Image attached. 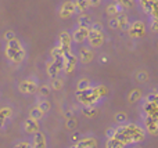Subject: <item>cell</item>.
Returning a JSON list of instances; mask_svg holds the SVG:
<instances>
[{
    "label": "cell",
    "instance_id": "obj_27",
    "mask_svg": "<svg viewBox=\"0 0 158 148\" xmlns=\"http://www.w3.org/2000/svg\"><path fill=\"white\" fill-rule=\"evenodd\" d=\"M90 30H94V32H101V24L94 22V24L92 25V28H90Z\"/></svg>",
    "mask_w": 158,
    "mask_h": 148
},
{
    "label": "cell",
    "instance_id": "obj_3",
    "mask_svg": "<svg viewBox=\"0 0 158 148\" xmlns=\"http://www.w3.org/2000/svg\"><path fill=\"white\" fill-rule=\"evenodd\" d=\"M89 28L87 26H79L77 30H75L74 33V40L77 42V43H82V42L85 40V39L87 38V35H89Z\"/></svg>",
    "mask_w": 158,
    "mask_h": 148
},
{
    "label": "cell",
    "instance_id": "obj_10",
    "mask_svg": "<svg viewBox=\"0 0 158 148\" xmlns=\"http://www.w3.org/2000/svg\"><path fill=\"white\" fill-rule=\"evenodd\" d=\"M96 146V140L94 138H86V140H81L78 143V148H90Z\"/></svg>",
    "mask_w": 158,
    "mask_h": 148
},
{
    "label": "cell",
    "instance_id": "obj_20",
    "mask_svg": "<svg viewBox=\"0 0 158 148\" xmlns=\"http://www.w3.org/2000/svg\"><path fill=\"white\" fill-rule=\"evenodd\" d=\"M117 18H118V22H119V26H125V25L128 24V17H126L123 13L122 14L119 13V15H118Z\"/></svg>",
    "mask_w": 158,
    "mask_h": 148
},
{
    "label": "cell",
    "instance_id": "obj_28",
    "mask_svg": "<svg viewBox=\"0 0 158 148\" xmlns=\"http://www.w3.org/2000/svg\"><path fill=\"white\" fill-rule=\"evenodd\" d=\"M50 90H49V86H42L40 87V94L42 96H49Z\"/></svg>",
    "mask_w": 158,
    "mask_h": 148
},
{
    "label": "cell",
    "instance_id": "obj_14",
    "mask_svg": "<svg viewBox=\"0 0 158 148\" xmlns=\"http://www.w3.org/2000/svg\"><path fill=\"white\" fill-rule=\"evenodd\" d=\"M11 115V110L10 108H3L0 110V125L4 123V121Z\"/></svg>",
    "mask_w": 158,
    "mask_h": 148
},
{
    "label": "cell",
    "instance_id": "obj_11",
    "mask_svg": "<svg viewBox=\"0 0 158 148\" xmlns=\"http://www.w3.org/2000/svg\"><path fill=\"white\" fill-rule=\"evenodd\" d=\"M121 10H122L121 3L119 4H110L108 7H107V14H108V15H115V14H118Z\"/></svg>",
    "mask_w": 158,
    "mask_h": 148
},
{
    "label": "cell",
    "instance_id": "obj_13",
    "mask_svg": "<svg viewBox=\"0 0 158 148\" xmlns=\"http://www.w3.org/2000/svg\"><path fill=\"white\" fill-rule=\"evenodd\" d=\"M35 146L36 147H44L46 146V140H44L43 134L42 133H38L36 132V136H35Z\"/></svg>",
    "mask_w": 158,
    "mask_h": 148
},
{
    "label": "cell",
    "instance_id": "obj_33",
    "mask_svg": "<svg viewBox=\"0 0 158 148\" xmlns=\"http://www.w3.org/2000/svg\"><path fill=\"white\" fill-rule=\"evenodd\" d=\"M17 147H29V144H28V143H19Z\"/></svg>",
    "mask_w": 158,
    "mask_h": 148
},
{
    "label": "cell",
    "instance_id": "obj_4",
    "mask_svg": "<svg viewBox=\"0 0 158 148\" xmlns=\"http://www.w3.org/2000/svg\"><path fill=\"white\" fill-rule=\"evenodd\" d=\"M19 90L22 91V93H35L36 90H38V87H36V85L33 82H31V80H24V82L19 85Z\"/></svg>",
    "mask_w": 158,
    "mask_h": 148
},
{
    "label": "cell",
    "instance_id": "obj_8",
    "mask_svg": "<svg viewBox=\"0 0 158 148\" xmlns=\"http://www.w3.org/2000/svg\"><path fill=\"white\" fill-rule=\"evenodd\" d=\"M79 57H81L82 62H90L93 60V53L87 49H82L81 53H79Z\"/></svg>",
    "mask_w": 158,
    "mask_h": 148
},
{
    "label": "cell",
    "instance_id": "obj_31",
    "mask_svg": "<svg viewBox=\"0 0 158 148\" xmlns=\"http://www.w3.org/2000/svg\"><path fill=\"white\" fill-rule=\"evenodd\" d=\"M100 2H101V0H89L90 6H98V4H100Z\"/></svg>",
    "mask_w": 158,
    "mask_h": 148
},
{
    "label": "cell",
    "instance_id": "obj_32",
    "mask_svg": "<svg viewBox=\"0 0 158 148\" xmlns=\"http://www.w3.org/2000/svg\"><path fill=\"white\" fill-rule=\"evenodd\" d=\"M72 140H74V141H78L79 140V134H78V133H75V134L72 136Z\"/></svg>",
    "mask_w": 158,
    "mask_h": 148
},
{
    "label": "cell",
    "instance_id": "obj_18",
    "mask_svg": "<svg viewBox=\"0 0 158 148\" xmlns=\"http://www.w3.org/2000/svg\"><path fill=\"white\" fill-rule=\"evenodd\" d=\"M79 26H87V25L90 24V17L89 15H81L79 17Z\"/></svg>",
    "mask_w": 158,
    "mask_h": 148
},
{
    "label": "cell",
    "instance_id": "obj_16",
    "mask_svg": "<svg viewBox=\"0 0 158 148\" xmlns=\"http://www.w3.org/2000/svg\"><path fill=\"white\" fill-rule=\"evenodd\" d=\"M83 114L86 116H89V118H92V116H94L96 114H97V110H96L94 107H92V105H87V107L83 110Z\"/></svg>",
    "mask_w": 158,
    "mask_h": 148
},
{
    "label": "cell",
    "instance_id": "obj_21",
    "mask_svg": "<svg viewBox=\"0 0 158 148\" xmlns=\"http://www.w3.org/2000/svg\"><path fill=\"white\" fill-rule=\"evenodd\" d=\"M86 89H89V80L82 79L81 82L78 83V90H86Z\"/></svg>",
    "mask_w": 158,
    "mask_h": 148
},
{
    "label": "cell",
    "instance_id": "obj_1",
    "mask_svg": "<svg viewBox=\"0 0 158 148\" xmlns=\"http://www.w3.org/2000/svg\"><path fill=\"white\" fill-rule=\"evenodd\" d=\"M7 55L10 57V60L17 61V62H19V61L22 60V57H24V51L21 50V47H19V43L15 40V39H13V40H8Z\"/></svg>",
    "mask_w": 158,
    "mask_h": 148
},
{
    "label": "cell",
    "instance_id": "obj_15",
    "mask_svg": "<svg viewBox=\"0 0 158 148\" xmlns=\"http://www.w3.org/2000/svg\"><path fill=\"white\" fill-rule=\"evenodd\" d=\"M43 111L40 110V108L39 107H36V108H33L32 111H31V118L32 119H36V121H38V119H40L42 116H43Z\"/></svg>",
    "mask_w": 158,
    "mask_h": 148
},
{
    "label": "cell",
    "instance_id": "obj_19",
    "mask_svg": "<svg viewBox=\"0 0 158 148\" xmlns=\"http://www.w3.org/2000/svg\"><path fill=\"white\" fill-rule=\"evenodd\" d=\"M148 79V74L146 71H140V72H137V75H136V80L137 82H146V80Z\"/></svg>",
    "mask_w": 158,
    "mask_h": 148
},
{
    "label": "cell",
    "instance_id": "obj_24",
    "mask_svg": "<svg viewBox=\"0 0 158 148\" xmlns=\"http://www.w3.org/2000/svg\"><path fill=\"white\" fill-rule=\"evenodd\" d=\"M63 87V82H61L60 79H53V89H54V90H60V89Z\"/></svg>",
    "mask_w": 158,
    "mask_h": 148
},
{
    "label": "cell",
    "instance_id": "obj_9",
    "mask_svg": "<svg viewBox=\"0 0 158 148\" xmlns=\"http://www.w3.org/2000/svg\"><path fill=\"white\" fill-rule=\"evenodd\" d=\"M140 98H142V90H139V89H133L128 96L129 102H136V101H139Z\"/></svg>",
    "mask_w": 158,
    "mask_h": 148
},
{
    "label": "cell",
    "instance_id": "obj_2",
    "mask_svg": "<svg viewBox=\"0 0 158 148\" xmlns=\"http://www.w3.org/2000/svg\"><path fill=\"white\" fill-rule=\"evenodd\" d=\"M87 38H89V42H90V44H92L93 47L101 46V44H103V42H104V38H103V35H101V32L89 30V35H87Z\"/></svg>",
    "mask_w": 158,
    "mask_h": 148
},
{
    "label": "cell",
    "instance_id": "obj_6",
    "mask_svg": "<svg viewBox=\"0 0 158 148\" xmlns=\"http://www.w3.org/2000/svg\"><path fill=\"white\" fill-rule=\"evenodd\" d=\"M74 10H75L74 3H71V2L65 3V4L63 6V8H61V17H63V18H67V17H69L72 13H74Z\"/></svg>",
    "mask_w": 158,
    "mask_h": 148
},
{
    "label": "cell",
    "instance_id": "obj_34",
    "mask_svg": "<svg viewBox=\"0 0 158 148\" xmlns=\"http://www.w3.org/2000/svg\"><path fill=\"white\" fill-rule=\"evenodd\" d=\"M157 101H158V91H157Z\"/></svg>",
    "mask_w": 158,
    "mask_h": 148
},
{
    "label": "cell",
    "instance_id": "obj_12",
    "mask_svg": "<svg viewBox=\"0 0 158 148\" xmlns=\"http://www.w3.org/2000/svg\"><path fill=\"white\" fill-rule=\"evenodd\" d=\"M90 6L89 0H77L75 2V8H78L79 11H85Z\"/></svg>",
    "mask_w": 158,
    "mask_h": 148
},
{
    "label": "cell",
    "instance_id": "obj_22",
    "mask_svg": "<svg viewBox=\"0 0 158 148\" xmlns=\"http://www.w3.org/2000/svg\"><path fill=\"white\" fill-rule=\"evenodd\" d=\"M77 125H78V122H77V119H74V118H68V121H67V127L68 129H75L77 127Z\"/></svg>",
    "mask_w": 158,
    "mask_h": 148
},
{
    "label": "cell",
    "instance_id": "obj_23",
    "mask_svg": "<svg viewBox=\"0 0 158 148\" xmlns=\"http://www.w3.org/2000/svg\"><path fill=\"white\" fill-rule=\"evenodd\" d=\"M108 26L111 28V29H118V28H119V22H118V18H112V19H110Z\"/></svg>",
    "mask_w": 158,
    "mask_h": 148
},
{
    "label": "cell",
    "instance_id": "obj_29",
    "mask_svg": "<svg viewBox=\"0 0 158 148\" xmlns=\"http://www.w3.org/2000/svg\"><path fill=\"white\" fill-rule=\"evenodd\" d=\"M6 39H7V40H13V39H15V36H14L13 32H7L6 33Z\"/></svg>",
    "mask_w": 158,
    "mask_h": 148
},
{
    "label": "cell",
    "instance_id": "obj_25",
    "mask_svg": "<svg viewBox=\"0 0 158 148\" xmlns=\"http://www.w3.org/2000/svg\"><path fill=\"white\" fill-rule=\"evenodd\" d=\"M39 108H40L43 112H46V111H49V108H50V104H49V101H40V104L38 105Z\"/></svg>",
    "mask_w": 158,
    "mask_h": 148
},
{
    "label": "cell",
    "instance_id": "obj_7",
    "mask_svg": "<svg viewBox=\"0 0 158 148\" xmlns=\"http://www.w3.org/2000/svg\"><path fill=\"white\" fill-rule=\"evenodd\" d=\"M25 129H27V132L29 133H36L38 132V121L36 119H28L27 122H25Z\"/></svg>",
    "mask_w": 158,
    "mask_h": 148
},
{
    "label": "cell",
    "instance_id": "obj_26",
    "mask_svg": "<svg viewBox=\"0 0 158 148\" xmlns=\"http://www.w3.org/2000/svg\"><path fill=\"white\" fill-rule=\"evenodd\" d=\"M115 134H117L115 129H107V132H106L107 138H114V137H115Z\"/></svg>",
    "mask_w": 158,
    "mask_h": 148
},
{
    "label": "cell",
    "instance_id": "obj_17",
    "mask_svg": "<svg viewBox=\"0 0 158 148\" xmlns=\"http://www.w3.org/2000/svg\"><path fill=\"white\" fill-rule=\"evenodd\" d=\"M126 119H128V115H126L125 112H118L117 115H115V122H117V123H125Z\"/></svg>",
    "mask_w": 158,
    "mask_h": 148
},
{
    "label": "cell",
    "instance_id": "obj_5",
    "mask_svg": "<svg viewBox=\"0 0 158 148\" xmlns=\"http://www.w3.org/2000/svg\"><path fill=\"white\" fill-rule=\"evenodd\" d=\"M60 40H61V44L60 46L63 47L64 53L69 51V44H71V38H69V35L67 32H63L60 36Z\"/></svg>",
    "mask_w": 158,
    "mask_h": 148
},
{
    "label": "cell",
    "instance_id": "obj_30",
    "mask_svg": "<svg viewBox=\"0 0 158 148\" xmlns=\"http://www.w3.org/2000/svg\"><path fill=\"white\" fill-rule=\"evenodd\" d=\"M151 29L156 30V32H158V21H154L153 24H151Z\"/></svg>",
    "mask_w": 158,
    "mask_h": 148
}]
</instances>
